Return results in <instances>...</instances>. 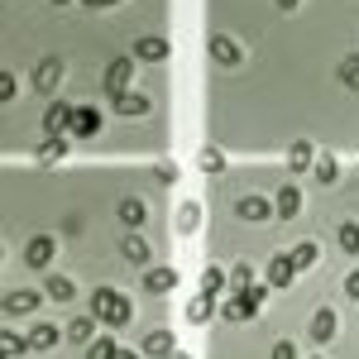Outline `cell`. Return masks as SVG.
I'll use <instances>...</instances> for the list:
<instances>
[{
	"instance_id": "obj_34",
	"label": "cell",
	"mask_w": 359,
	"mask_h": 359,
	"mask_svg": "<svg viewBox=\"0 0 359 359\" xmlns=\"http://www.w3.org/2000/svg\"><path fill=\"white\" fill-rule=\"evenodd\" d=\"M340 82L350 86V91H359V53H350L345 62H340Z\"/></svg>"
},
{
	"instance_id": "obj_7",
	"label": "cell",
	"mask_w": 359,
	"mask_h": 359,
	"mask_svg": "<svg viewBox=\"0 0 359 359\" xmlns=\"http://www.w3.org/2000/svg\"><path fill=\"white\" fill-rule=\"evenodd\" d=\"M311 340H316V345H331L335 335H340V321H335V311L331 306H321V311H316V316H311Z\"/></svg>"
},
{
	"instance_id": "obj_19",
	"label": "cell",
	"mask_w": 359,
	"mask_h": 359,
	"mask_svg": "<svg viewBox=\"0 0 359 359\" xmlns=\"http://www.w3.org/2000/svg\"><path fill=\"white\" fill-rule=\"evenodd\" d=\"M67 158V135H48L39 144V163H62Z\"/></svg>"
},
{
	"instance_id": "obj_27",
	"label": "cell",
	"mask_w": 359,
	"mask_h": 359,
	"mask_svg": "<svg viewBox=\"0 0 359 359\" xmlns=\"http://www.w3.org/2000/svg\"><path fill=\"white\" fill-rule=\"evenodd\" d=\"M196 168H201V172H225V154L221 149H201V154H196Z\"/></svg>"
},
{
	"instance_id": "obj_26",
	"label": "cell",
	"mask_w": 359,
	"mask_h": 359,
	"mask_svg": "<svg viewBox=\"0 0 359 359\" xmlns=\"http://www.w3.org/2000/svg\"><path fill=\"white\" fill-rule=\"evenodd\" d=\"M287 168H292V172L311 168V144H302V139H297V144H287Z\"/></svg>"
},
{
	"instance_id": "obj_20",
	"label": "cell",
	"mask_w": 359,
	"mask_h": 359,
	"mask_svg": "<svg viewBox=\"0 0 359 359\" xmlns=\"http://www.w3.org/2000/svg\"><path fill=\"white\" fill-rule=\"evenodd\" d=\"M144 355H149V359H168V355H172V331L144 335Z\"/></svg>"
},
{
	"instance_id": "obj_35",
	"label": "cell",
	"mask_w": 359,
	"mask_h": 359,
	"mask_svg": "<svg viewBox=\"0 0 359 359\" xmlns=\"http://www.w3.org/2000/svg\"><path fill=\"white\" fill-rule=\"evenodd\" d=\"M25 350H34V345H29L25 335H15V331H5V359H20V355H25Z\"/></svg>"
},
{
	"instance_id": "obj_1",
	"label": "cell",
	"mask_w": 359,
	"mask_h": 359,
	"mask_svg": "<svg viewBox=\"0 0 359 359\" xmlns=\"http://www.w3.org/2000/svg\"><path fill=\"white\" fill-rule=\"evenodd\" d=\"M264 297H269V287H264V283H249V287L230 292V297L221 302V316H225V321H249V316H259Z\"/></svg>"
},
{
	"instance_id": "obj_4",
	"label": "cell",
	"mask_w": 359,
	"mask_h": 359,
	"mask_svg": "<svg viewBox=\"0 0 359 359\" xmlns=\"http://www.w3.org/2000/svg\"><path fill=\"white\" fill-rule=\"evenodd\" d=\"M135 62H139V57H115L111 67H106V96H120V91H130Z\"/></svg>"
},
{
	"instance_id": "obj_25",
	"label": "cell",
	"mask_w": 359,
	"mask_h": 359,
	"mask_svg": "<svg viewBox=\"0 0 359 359\" xmlns=\"http://www.w3.org/2000/svg\"><path fill=\"white\" fill-rule=\"evenodd\" d=\"M48 297L67 306L72 297H77V283H72V278H62V273H53V278H48Z\"/></svg>"
},
{
	"instance_id": "obj_3",
	"label": "cell",
	"mask_w": 359,
	"mask_h": 359,
	"mask_svg": "<svg viewBox=\"0 0 359 359\" xmlns=\"http://www.w3.org/2000/svg\"><path fill=\"white\" fill-rule=\"evenodd\" d=\"M235 216L249 225H264V221H273L278 211H273V201H264V196H240L235 201Z\"/></svg>"
},
{
	"instance_id": "obj_14",
	"label": "cell",
	"mask_w": 359,
	"mask_h": 359,
	"mask_svg": "<svg viewBox=\"0 0 359 359\" xmlns=\"http://www.w3.org/2000/svg\"><path fill=\"white\" fill-rule=\"evenodd\" d=\"M216 306H221V297L201 292V297H192V302H187V321H192V326H206V321L216 316Z\"/></svg>"
},
{
	"instance_id": "obj_33",
	"label": "cell",
	"mask_w": 359,
	"mask_h": 359,
	"mask_svg": "<svg viewBox=\"0 0 359 359\" xmlns=\"http://www.w3.org/2000/svg\"><path fill=\"white\" fill-rule=\"evenodd\" d=\"M316 182H321V187H335V182H340V163H335V158H321V163H316Z\"/></svg>"
},
{
	"instance_id": "obj_29",
	"label": "cell",
	"mask_w": 359,
	"mask_h": 359,
	"mask_svg": "<svg viewBox=\"0 0 359 359\" xmlns=\"http://www.w3.org/2000/svg\"><path fill=\"white\" fill-rule=\"evenodd\" d=\"M335 240H340V249H345V254H359V225L345 221L340 230H335Z\"/></svg>"
},
{
	"instance_id": "obj_11",
	"label": "cell",
	"mask_w": 359,
	"mask_h": 359,
	"mask_svg": "<svg viewBox=\"0 0 359 359\" xmlns=\"http://www.w3.org/2000/svg\"><path fill=\"white\" fill-rule=\"evenodd\" d=\"M206 48H211V57H216L221 67H240V48H235V39H225V34H211V39H206Z\"/></svg>"
},
{
	"instance_id": "obj_16",
	"label": "cell",
	"mask_w": 359,
	"mask_h": 359,
	"mask_svg": "<svg viewBox=\"0 0 359 359\" xmlns=\"http://www.w3.org/2000/svg\"><path fill=\"white\" fill-rule=\"evenodd\" d=\"M96 130H101V111H96V106H77V115H72V135L91 139Z\"/></svg>"
},
{
	"instance_id": "obj_40",
	"label": "cell",
	"mask_w": 359,
	"mask_h": 359,
	"mask_svg": "<svg viewBox=\"0 0 359 359\" xmlns=\"http://www.w3.org/2000/svg\"><path fill=\"white\" fill-rule=\"evenodd\" d=\"M86 5H91V10H106V5H115V0H86Z\"/></svg>"
},
{
	"instance_id": "obj_30",
	"label": "cell",
	"mask_w": 359,
	"mask_h": 359,
	"mask_svg": "<svg viewBox=\"0 0 359 359\" xmlns=\"http://www.w3.org/2000/svg\"><path fill=\"white\" fill-rule=\"evenodd\" d=\"M316 254H321V249H316V240H297V249H292L297 269H311V264H316Z\"/></svg>"
},
{
	"instance_id": "obj_23",
	"label": "cell",
	"mask_w": 359,
	"mask_h": 359,
	"mask_svg": "<svg viewBox=\"0 0 359 359\" xmlns=\"http://www.w3.org/2000/svg\"><path fill=\"white\" fill-rule=\"evenodd\" d=\"M125 259H130V264H139V269H149V259H154V249H149V240H139V235H130V240H125Z\"/></svg>"
},
{
	"instance_id": "obj_18",
	"label": "cell",
	"mask_w": 359,
	"mask_h": 359,
	"mask_svg": "<svg viewBox=\"0 0 359 359\" xmlns=\"http://www.w3.org/2000/svg\"><path fill=\"white\" fill-rule=\"evenodd\" d=\"M111 106H115V115H130V120L149 111V101H144L139 91H120V96H111Z\"/></svg>"
},
{
	"instance_id": "obj_24",
	"label": "cell",
	"mask_w": 359,
	"mask_h": 359,
	"mask_svg": "<svg viewBox=\"0 0 359 359\" xmlns=\"http://www.w3.org/2000/svg\"><path fill=\"white\" fill-rule=\"evenodd\" d=\"M67 340H72V345H91V340H96V316H77V321L67 326Z\"/></svg>"
},
{
	"instance_id": "obj_5",
	"label": "cell",
	"mask_w": 359,
	"mask_h": 359,
	"mask_svg": "<svg viewBox=\"0 0 359 359\" xmlns=\"http://www.w3.org/2000/svg\"><path fill=\"white\" fill-rule=\"evenodd\" d=\"M273 211H278V221H297V216H302V192H297V182H283V187H278Z\"/></svg>"
},
{
	"instance_id": "obj_37",
	"label": "cell",
	"mask_w": 359,
	"mask_h": 359,
	"mask_svg": "<svg viewBox=\"0 0 359 359\" xmlns=\"http://www.w3.org/2000/svg\"><path fill=\"white\" fill-rule=\"evenodd\" d=\"M269 359H297V350H292L287 340H278V345H273V355H269Z\"/></svg>"
},
{
	"instance_id": "obj_36",
	"label": "cell",
	"mask_w": 359,
	"mask_h": 359,
	"mask_svg": "<svg viewBox=\"0 0 359 359\" xmlns=\"http://www.w3.org/2000/svg\"><path fill=\"white\" fill-rule=\"evenodd\" d=\"M249 283H254V269H249V264H235V269H230V292H240Z\"/></svg>"
},
{
	"instance_id": "obj_15",
	"label": "cell",
	"mask_w": 359,
	"mask_h": 359,
	"mask_svg": "<svg viewBox=\"0 0 359 359\" xmlns=\"http://www.w3.org/2000/svg\"><path fill=\"white\" fill-rule=\"evenodd\" d=\"M135 57L139 62H163L168 57V39H158V34H144L135 43Z\"/></svg>"
},
{
	"instance_id": "obj_31",
	"label": "cell",
	"mask_w": 359,
	"mask_h": 359,
	"mask_svg": "<svg viewBox=\"0 0 359 359\" xmlns=\"http://www.w3.org/2000/svg\"><path fill=\"white\" fill-rule=\"evenodd\" d=\"M115 355H120V350H115L111 335H101V340H91V345H86V359H115Z\"/></svg>"
},
{
	"instance_id": "obj_21",
	"label": "cell",
	"mask_w": 359,
	"mask_h": 359,
	"mask_svg": "<svg viewBox=\"0 0 359 359\" xmlns=\"http://www.w3.org/2000/svg\"><path fill=\"white\" fill-rule=\"evenodd\" d=\"M57 340H62V331H57V326H48V321H39V326L29 331V345H34V350H53Z\"/></svg>"
},
{
	"instance_id": "obj_22",
	"label": "cell",
	"mask_w": 359,
	"mask_h": 359,
	"mask_svg": "<svg viewBox=\"0 0 359 359\" xmlns=\"http://www.w3.org/2000/svg\"><path fill=\"white\" fill-rule=\"evenodd\" d=\"M196 225H201V201H182L177 206V230L182 235H196Z\"/></svg>"
},
{
	"instance_id": "obj_32",
	"label": "cell",
	"mask_w": 359,
	"mask_h": 359,
	"mask_svg": "<svg viewBox=\"0 0 359 359\" xmlns=\"http://www.w3.org/2000/svg\"><path fill=\"white\" fill-rule=\"evenodd\" d=\"M149 172H154V182H158V187H172V182H177V163H168V158H158Z\"/></svg>"
},
{
	"instance_id": "obj_38",
	"label": "cell",
	"mask_w": 359,
	"mask_h": 359,
	"mask_svg": "<svg viewBox=\"0 0 359 359\" xmlns=\"http://www.w3.org/2000/svg\"><path fill=\"white\" fill-rule=\"evenodd\" d=\"M0 96H5V101H15V77H10V72H0Z\"/></svg>"
},
{
	"instance_id": "obj_9",
	"label": "cell",
	"mask_w": 359,
	"mask_h": 359,
	"mask_svg": "<svg viewBox=\"0 0 359 359\" xmlns=\"http://www.w3.org/2000/svg\"><path fill=\"white\" fill-rule=\"evenodd\" d=\"M25 264L29 269H48V264H53V240H48V235H34L25 245Z\"/></svg>"
},
{
	"instance_id": "obj_42",
	"label": "cell",
	"mask_w": 359,
	"mask_h": 359,
	"mask_svg": "<svg viewBox=\"0 0 359 359\" xmlns=\"http://www.w3.org/2000/svg\"><path fill=\"white\" fill-rule=\"evenodd\" d=\"M115 359H139V355H135V350H120V355H115Z\"/></svg>"
},
{
	"instance_id": "obj_10",
	"label": "cell",
	"mask_w": 359,
	"mask_h": 359,
	"mask_svg": "<svg viewBox=\"0 0 359 359\" xmlns=\"http://www.w3.org/2000/svg\"><path fill=\"white\" fill-rule=\"evenodd\" d=\"M62 67H67V62L48 53L43 62H39V72H34V86H39V91H53V86L62 82Z\"/></svg>"
},
{
	"instance_id": "obj_44",
	"label": "cell",
	"mask_w": 359,
	"mask_h": 359,
	"mask_svg": "<svg viewBox=\"0 0 359 359\" xmlns=\"http://www.w3.org/2000/svg\"><path fill=\"white\" fill-rule=\"evenodd\" d=\"M53 5H72V0H53Z\"/></svg>"
},
{
	"instance_id": "obj_13",
	"label": "cell",
	"mask_w": 359,
	"mask_h": 359,
	"mask_svg": "<svg viewBox=\"0 0 359 359\" xmlns=\"http://www.w3.org/2000/svg\"><path fill=\"white\" fill-rule=\"evenodd\" d=\"M39 302H43L39 292H29V287H15V292H5V316H25V311H34Z\"/></svg>"
},
{
	"instance_id": "obj_12",
	"label": "cell",
	"mask_w": 359,
	"mask_h": 359,
	"mask_svg": "<svg viewBox=\"0 0 359 359\" xmlns=\"http://www.w3.org/2000/svg\"><path fill=\"white\" fill-rule=\"evenodd\" d=\"M72 115H77V106H48L43 111V130L48 135H72Z\"/></svg>"
},
{
	"instance_id": "obj_6",
	"label": "cell",
	"mask_w": 359,
	"mask_h": 359,
	"mask_svg": "<svg viewBox=\"0 0 359 359\" xmlns=\"http://www.w3.org/2000/svg\"><path fill=\"white\" fill-rule=\"evenodd\" d=\"M172 287H177V273H172V269H163V264L144 269V292H149V297H168Z\"/></svg>"
},
{
	"instance_id": "obj_41",
	"label": "cell",
	"mask_w": 359,
	"mask_h": 359,
	"mask_svg": "<svg viewBox=\"0 0 359 359\" xmlns=\"http://www.w3.org/2000/svg\"><path fill=\"white\" fill-rule=\"evenodd\" d=\"M168 359H192V355H187V350H172V355H168Z\"/></svg>"
},
{
	"instance_id": "obj_17",
	"label": "cell",
	"mask_w": 359,
	"mask_h": 359,
	"mask_svg": "<svg viewBox=\"0 0 359 359\" xmlns=\"http://www.w3.org/2000/svg\"><path fill=\"white\" fill-rule=\"evenodd\" d=\"M115 216H120V221L130 225V230H139V225L149 221V206H144V201H139V196H125V201H120V206H115Z\"/></svg>"
},
{
	"instance_id": "obj_8",
	"label": "cell",
	"mask_w": 359,
	"mask_h": 359,
	"mask_svg": "<svg viewBox=\"0 0 359 359\" xmlns=\"http://www.w3.org/2000/svg\"><path fill=\"white\" fill-rule=\"evenodd\" d=\"M292 278H297V259L292 254L269 259V287H292Z\"/></svg>"
},
{
	"instance_id": "obj_43",
	"label": "cell",
	"mask_w": 359,
	"mask_h": 359,
	"mask_svg": "<svg viewBox=\"0 0 359 359\" xmlns=\"http://www.w3.org/2000/svg\"><path fill=\"white\" fill-rule=\"evenodd\" d=\"M292 5H297V0H278V10H292Z\"/></svg>"
},
{
	"instance_id": "obj_2",
	"label": "cell",
	"mask_w": 359,
	"mask_h": 359,
	"mask_svg": "<svg viewBox=\"0 0 359 359\" xmlns=\"http://www.w3.org/2000/svg\"><path fill=\"white\" fill-rule=\"evenodd\" d=\"M130 311H135L130 297H120L115 287H101V292L91 297V316H96V321H106V326H125V321H130Z\"/></svg>"
},
{
	"instance_id": "obj_39",
	"label": "cell",
	"mask_w": 359,
	"mask_h": 359,
	"mask_svg": "<svg viewBox=\"0 0 359 359\" xmlns=\"http://www.w3.org/2000/svg\"><path fill=\"white\" fill-rule=\"evenodd\" d=\"M345 297H355V302H359V269L345 278Z\"/></svg>"
},
{
	"instance_id": "obj_28",
	"label": "cell",
	"mask_w": 359,
	"mask_h": 359,
	"mask_svg": "<svg viewBox=\"0 0 359 359\" xmlns=\"http://www.w3.org/2000/svg\"><path fill=\"white\" fill-rule=\"evenodd\" d=\"M225 287H230V273H221V269H206V273H201V292L216 297V292H225Z\"/></svg>"
}]
</instances>
